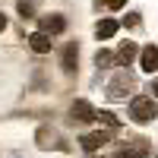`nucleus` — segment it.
Wrapping results in <instances>:
<instances>
[{"label": "nucleus", "instance_id": "f257e3e1", "mask_svg": "<svg viewBox=\"0 0 158 158\" xmlns=\"http://www.w3.org/2000/svg\"><path fill=\"white\" fill-rule=\"evenodd\" d=\"M130 117H133L136 123H149V120H155L158 117V104L152 101V98H133L130 101Z\"/></svg>", "mask_w": 158, "mask_h": 158}, {"label": "nucleus", "instance_id": "f03ea898", "mask_svg": "<svg viewBox=\"0 0 158 158\" xmlns=\"http://www.w3.org/2000/svg\"><path fill=\"white\" fill-rule=\"evenodd\" d=\"M111 142V130H98V133H85L82 139H79V146H82L85 152H95L101 146H108Z\"/></svg>", "mask_w": 158, "mask_h": 158}, {"label": "nucleus", "instance_id": "7ed1b4c3", "mask_svg": "<svg viewBox=\"0 0 158 158\" xmlns=\"http://www.w3.org/2000/svg\"><path fill=\"white\" fill-rule=\"evenodd\" d=\"M73 120H79V123H89V120H95V117H98V111L95 108H92V104L89 101H82V98H79V101H73Z\"/></svg>", "mask_w": 158, "mask_h": 158}, {"label": "nucleus", "instance_id": "20e7f679", "mask_svg": "<svg viewBox=\"0 0 158 158\" xmlns=\"http://www.w3.org/2000/svg\"><path fill=\"white\" fill-rule=\"evenodd\" d=\"M139 67H142V73H158V48H155V44L142 48V54H139Z\"/></svg>", "mask_w": 158, "mask_h": 158}, {"label": "nucleus", "instance_id": "39448f33", "mask_svg": "<svg viewBox=\"0 0 158 158\" xmlns=\"http://www.w3.org/2000/svg\"><path fill=\"white\" fill-rule=\"evenodd\" d=\"M60 67L67 70L70 76L79 70V44H67L63 48V57H60Z\"/></svg>", "mask_w": 158, "mask_h": 158}, {"label": "nucleus", "instance_id": "423d86ee", "mask_svg": "<svg viewBox=\"0 0 158 158\" xmlns=\"http://www.w3.org/2000/svg\"><path fill=\"white\" fill-rule=\"evenodd\" d=\"M117 29H120V22H117V19H101V22L95 25V38H98V41H108V38L117 35Z\"/></svg>", "mask_w": 158, "mask_h": 158}, {"label": "nucleus", "instance_id": "0eeeda50", "mask_svg": "<svg viewBox=\"0 0 158 158\" xmlns=\"http://www.w3.org/2000/svg\"><path fill=\"white\" fill-rule=\"evenodd\" d=\"M38 142H41V146H48V149H67V142H63L51 127H44L41 133H38Z\"/></svg>", "mask_w": 158, "mask_h": 158}, {"label": "nucleus", "instance_id": "6e6552de", "mask_svg": "<svg viewBox=\"0 0 158 158\" xmlns=\"http://www.w3.org/2000/svg\"><path fill=\"white\" fill-rule=\"evenodd\" d=\"M136 54H139V48H136L133 41H123L120 51H117V63H120V67H130V63L136 60Z\"/></svg>", "mask_w": 158, "mask_h": 158}, {"label": "nucleus", "instance_id": "1a4fd4ad", "mask_svg": "<svg viewBox=\"0 0 158 158\" xmlns=\"http://www.w3.org/2000/svg\"><path fill=\"white\" fill-rule=\"evenodd\" d=\"M29 48L35 51V54H48V51H51V41H48V35H38V32H35V35L29 38Z\"/></svg>", "mask_w": 158, "mask_h": 158}, {"label": "nucleus", "instance_id": "9d476101", "mask_svg": "<svg viewBox=\"0 0 158 158\" xmlns=\"http://www.w3.org/2000/svg\"><path fill=\"white\" fill-rule=\"evenodd\" d=\"M63 25H67V19H63L60 13H54V16H48V19L41 22V29H44V32H63Z\"/></svg>", "mask_w": 158, "mask_h": 158}, {"label": "nucleus", "instance_id": "9b49d317", "mask_svg": "<svg viewBox=\"0 0 158 158\" xmlns=\"http://www.w3.org/2000/svg\"><path fill=\"white\" fill-rule=\"evenodd\" d=\"M98 120H104V123H108L111 130H117V127H120V120H117L114 114H108V111H101V114H98Z\"/></svg>", "mask_w": 158, "mask_h": 158}, {"label": "nucleus", "instance_id": "f8f14e48", "mask_svg": "<svg viewBox=\"0 0 158 158\" xmlns=\"http://www.w3.org/2000/svg\"><path fill=\"white\" fill-rule=\"evenodd\" d=\"M19 13H22V16H32V3H29V0H22V3H19Z\"/></svg>", "mask_w": 158, "mask_h": 158}, {"label": "nucleus", "instance_id": "ddd939ff", "mask_svg": "<svg viewBox=\"0 0 158 158\" xmlns=\"http://www.w3.org/2000/svg\"><path fill=\"white\" fill-rule=\"evenodd\" d=\"M127 25H130V29H136V25H139V13H130V16H127Z\"/></svg>", "mask_w": 158, "mask_h": 158}, {"label": "nucleus", "instance_id": "4468645a", "mask_svg": "<svg viewBox=\"0 0 158 158\" xmlns=\"http://www.w3.org/2000/svg\"><path fill=\"white\" fill-rule=\"evenodd\" d=\"M108 63H111V54H108V51H101V54H98V67H108Z\"/></svg>", "mask_w": 158, "mask_h": 158}, {"label": "nucleus", "instance_id": "2eb2a0df", "mask_svg": "<svg viewBox=\"0 0 158 158\" xmlns=\"http://www.w3.org/2000/svg\"><path fill=\"white\" fill-rule=\"evenodd\" d=\"M104 3H108L111 10H123V3H127V0H104Z\"/></svg>", "mask_w": 158, "mask_h": 158}, {"label": "nucleus", "instance_id": "dca6fc26", "mask_svg": "<svg viewBox=\"0 0 158 158\" xmlns=\"http://www.w3.org/2000/svg\"><path fill=\"white\" fill-rule=\"evenodd\" d=\"M3 25H6V19H3V13H0V32H3Z\"/></svg>", "mask_w": 158, "mask_h": 158}, {"label": "nucleus", "instance_id": "f3484780", "mask_svg": "<svg viewBox=\"0 0 158 158\" xmlns=\"http://www.w3.org/2000/svg\"><path fill=\"white\" fill-rule=\"evenodd\" d=\"M152 89H155V95H158V79H155V85H152Z\"/></svg>", "mask_w": 158, "mask_h": 158}]
</instances>
